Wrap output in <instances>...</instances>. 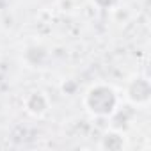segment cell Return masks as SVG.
I'll use <instances>...</instances> for the list:
<instances>
[{
    "instance_id": "7a4b0ae2",
    "label": "cell",
    "mask_w": 151,
    "mask_h": 151,
    "mask_svg": "<svg viewBox=\"0 0 151 151\" xmlns=\"http://www.w3.org/2000/svg\"><path fill=\"white\" fill-rule=\"evenodd\" d=\"M124 98L133 107H147L151 100V84L147 77L137 75V77L130 78L124 87Z\"/></svg>"
},
{
    "instance_id": "5b68a950",
    "label": "cell",
    "mask_w": 151,
    "mask_h": 151,
    "mask_svg": "<svg viewBox=\"0 0 151 151\" xmlns=\"http://www.w3.org/2000/svg\"><path fill=\"white\" fill-rule=\"evenodd\" d=\"M91 2L98 7V9H112L119 4V0H91Z\"/></svg>"
},
{
    "instance_id": "6da1fadb",
    "label": "cell",
    "mask_w": 151,
    "mask_h": 151,
    "mask_svg": "<svg viewBox=\"0 0 151 151\" xmlns=\"http://www.w3.org/2000/svg\"><path fill=\"white\" fill-rule=\"evenodd\" d=\"M119 105L121 98L117 91L107 82L93 84L84 94V107L93 117H110Z\"/></svg>"
},
{
    "instance_id": "277c9868",
    "label": "cell",
    "mask_w": 151,
    "mask_h": 151,
    "mask_svg": "<svg viewBox=\"0 0 151 151\" xmlns=\"http://www.w3.org/2000/svg\"><path fill=\"white\" fill-rule=\"evenodd\" d=\"M126 142H124V135L117 130V128H110L101 135L100 140V147L107 149V151H121L124 149Z\"/></svg>"
},
{
    "instance_id": "3957f363",
    "label": "cell",
    "mask_w": 151,
    "mask_h": 151,
    "mask_svg": "<svg viewBox=\"0 0 151 151\" xmlns=\"http://www.w3.org/2000/svg\"><path fill=\"white\" fill-rule=\"evenodd\" d=\"M23 109L29 116L32 117H43L50 110V98L45 91H30L23 98Z\"/></svg>"
}]
</instances>
